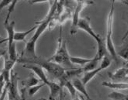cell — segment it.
Returning <instances> with one entry per match:
<instances>
[{"label":"cell","instance_id":"obj_1","mask_svg":"<svg viewBox=\"0 0 128 100\" xmlns=\"http://www.w3.org/2000/svg\"><path fill=\"white\" fill-rule=\"evenodd\" d=\"M49 3L50 4V8L49 10V12L48 14L47 17L41 22H36V24L37 25V28L34 34V36L30 38L26 45V48L21 54V57L26 58H35L37 57L36 53V44L39 38L41 36V35L44 34V32L49 27V24L50 21L54 19V14L57 10L58 6V1H50Z\"/></svg>","mask_w":128,"mask_h":100},{"label":"cell","instance_id":"obj_2","mask_svg":"<svg viewBox=\"0 0 128 100\" xmlns=\"http://www.w3.org/2000/svg\"><path fill=\"white\" fill-rule=\"evenodd\" d=\"M17 63H21L24 64H36L41 67L44 70H46L51 76H53L56 79H60L64 74L66 69L62 66L59 65L52 61H49L48 59L45 60L41 57L37 56L35 58H26L24 57H19Z\"/></svg>","mask_w":128,"mask_h":100},{"label":"cell","instance_id":"obj_3","mask_svg":"<svg viewBox=\"0 0 128 100\" xmlns=\"http://www.w3.org/2000/svg\"><path fill=\"white\" fill-rule=\"evenodd\" d=\"M70 55L68 50L66 41L63 40L62 37V26H60V34L58 41V48L54 53V54L50 58L48 59L49 61L54 62L63 68H67L69 69H73L72 64L70 60Z\"/></svg>","mask_w":128,"mask_h":100},{"label":"cell","instance_id":"obj_4","mask_svg":"<svg viewBox=\"0 0 128 100\" xmlns=\"http://www.w3.org/2000/svg\"><path fill=\"white\" fill-rule=\"evenodd\" d=\"M114 2L115 1H112V5L110 13L108 15L107 19V35L106 38V44L107 51L110 54L112 59H114L115 61L118 62V58L116 54V50L114 47V44L112 39V26H114Z\"/></svg>","mask_w":128,"mask_h":100},{"label":"cell","instance_id":"obj_5","mask_svg":"<svg viewBox=\"0 0 128 100\" xmlns=\"http://www.w3.org/2000/svg\"><path fill=\"white\" fill-rule=\"evenodd\" d=\"M92 1H77V6L72 14V24L70 30L72 35H74L78 31V24L80 20V13L86 6L92 5Z\"/></svg>","mask_w":128,"mask_h":100},{"label":"cell","instance_id":"obj_6","mask_svg":"<svg viewBox=\"0 0 128 100\" xmlns=\"http://www.w3.org/2000/svg\"><path fill=\"white\" fill-rule=\"evenodd\" d=\"M101 61L102 62L100 64V66L98 68L95 69V70H93V71L84 73L83 77H82V82H83V84H85V86H86V84L92 79H93L95 78V76H96L101 71H103V70H105V69H106L111 64V60L108 56H105Z\"/></svg>","mask_w":128,"mask_h":100},{"label":"cell","instance_id":"obj_7","mask_svg":"<svg viewBox=\"0 0 128 100\" xmlns=\"http://www.w3.org/2000/svg\"><path fill=\"white\" fill-rule=\"evenodd\" d=\"M18 81L19 78L17 77V74L12 72L11 80L9 84V90H8L9 100H24L19 92Z\"/></svg>","mask_w":128,"mask_h":100},{"label":"cell","instance_id":"obj_8","mask_svg":"<svg viewBox=\"0 0 128 100\" xmlns=\"http://www.w3.org/2000/svg\"><path fill=\"white\" fill-rule=\"evenodd\" d=\"M89 20H90L88 17H84V18L80 17V20H79L78 24V30L80 29L82 30H83V31L86 32L89 36H91L93 39H95L96 41H97L101 36L99 34L95 33V31L92 28L91 25H90Z\"/></svg>","mask_w":128,"mask_h":100},{"label":"cell","instance_id":"obj_9","mask_svg":"<svg viewBox=\"0 0 128 100\" xmlns=\"http://www.w3.org/2000/svg\"><path fill=\"white\" fill-rule=\"evenodd\" d=\"M48 87L50 89L49 100H56L58 97L60 100H62L65 97V95L64 94V88H62L58 83L50 81Z\"/></svg>","mask_w":128,"mask_h":100},{"label":"cell","instance_id":"obj_10","mask_svg":"<svg viewBox=\"0 0 128 100\" xmlns=\"http://www.w3.org/2000/svg\"><path fill=\"white\" fill-rule=\"evenodd\" d=\"M22 67H24V68L29 69V70L34 72L35 75L41 81V82L45 84L47 86H48L49 83L50 82V81L48 78L46 74H45L44 70L41 67H40L38 65H36V64H24V65H22Z\"/></svg>","mask_w":128,"mask_h":100},{"label":"cell","instance_id":"obj_11","mask_svg":"<svg viewBox=\"0 0 128 100\" xmlns=\"http://www.w3.org/2000/svg\"><path fill=\"white\" fill-rule=\"evenodd\" d=\"M110 78L114 82H126L128 81V68H121L114 73H110Z\"/></svg>","mask_w":128,"mask_h":100},{"label":"cell","instance_id":"obj_12","mask_svg":"<svg viewBox=\"0 0 128 100\" xmlns=\"http://www.w3.org/2000/svg\"><path fill=\"white\" fill-rule=\"evenodd\" d=\"M15 24L16 22L15 21H12L11 22H4V27L7 32V34H8V36H7V42H8V48L11 47V46L16 43L14 40V36H15Z\"/></svg>","mask_w":128,"mask_h":100},{"label":"cell","instance_id":"obj_13","mask_svg":"<svg viewBox=\"0 0 128 100\" xmlns=\"http://www.w3.org/2000/svg\"><path fill=\"white\" fill-rule=\"evenodd\" d=\"M96 42L98 44V49H97V54L95 57L100 61L102 60V58L105 56H107L108 51H107V48H106V40L100 37Z\"/></svg>","mask_w":128,"mask_h":100},{"label":"cell","instance_id":"obj_14","mask_svg":"<svg viewBox=\"0 0 128 100\" xmlns=\"http://www.w3.org/2000/svg\"><path fill=\"white\" fill-rule=\"evenodd\" d=\"M72 83L73 84L74 88H75L77 92H78L79 93H81L82 95H83L87 100H90L91 98H90L88 92L86 88V86L83 84V82H82V80H80L78 78H75L74 79L72 80Z\"/></svg>","mask_w":128,"mask_h":100},{"label":"cell","instance_id":"obj_15","mask_svg":"<svg viewBox=\"0 0 128 100\" xmlns=\"http://www.w3.org/2000/svg\"><path fill=\"white\" fill-rule=\"evenodd\" d=\"M102 86L114 90L121 91V90H127L128 89V82H103Z\"/></svg>","mask_w":128,"mask_h":100},{"label":"cell","instance_id":"obj_16","mask_svg":"<svg viewBox=\"0 0 128 100\" xmlns=\"http://www.w3.org/2000/svg\"><path fill=\"white\" fill-rule=\"evenodd\" d=\"M40 82H41V81L39 78H37L36 76L30 75L28 78L22 82V86H24L25 88H29L37 86V84H39Z\"/></svg>","mask_w":128,"mask_h":100},{"label":"cell","instance_id":"obj_17","mask_svg":"<svg viewBox=\"0 0 128 100\" xmlns=\"http://www.w3.org/2000/svg\"><path fill=\"white\" fill-rule=\"evenodd\" d=\"M37 28V26H35L34 27H32L31 29H30L27 31L25 32H16L15 33V36H14V40L15 42L16 41H24L26 39V36L27 35H29L30 33L34 32V30H36Z\"/></svg>","mask_w":128,"mask_h":100},{"label":"cell","instance_id":"obj_18","mask_svg":"<svg viewBox=\"0 0 128 100\" xmlns=\"http://www.w3.org/2000/svg\"><path fill=\"white\" fill-rule=\"evenodd\" d=\"M99 62H100V60H98L96 57L92 58L91 61H90L89 63H88L86 65H85L83 68H82L84 73L93 71V70H95V69L98 68V64H99Z\"/></svg>","mask_w":128,"mask_h":100},{"label":"cell","instance_id":"obj_19","mask_svg":"<svg viewBox=\"0 0 128 100\" xmlns=\"http://www.w3.org/2000/svg\"><path fill=\"white\" fill-rule=\"evenodd\" d=\"M92 58H82L78 57H70V60L72 64H77L80 66H85L91 61Z\"/></svg>","mask_w":128,"mask_h":100},{"label":"cell","instance_id":"obj_20","mask_svg":"<svg viewBox=\"0 0 128 100\" xmlns=\"http://www.w3.org/2000/svg\"><path fill=\"white\" fill-rule=\"evenodd\" d=\"M108 97L112 100H128V95L121 93V92L114 91L109 94Z\"/></svg>","mask_w":128,"mask_h":100},{"label":"cell","instance_id":"obj_21","mask_svg":"<svg viewBox=\"0 0 128 100\" xmlns=\"http://www.w3.org/2000/svg\"><path fill=\"white\" fill-rule=\"evenodd\" d=\"M116 54L125 60H128V41L118 51H116Z\"/></svg>","mask_w":128,"mask_h":100},{"label":"cell","instance_id":"obj_22","mask_svg":"<svg viewBox=\"0 0 128 100\" xmlns=\"http://www.w3.org/2000/svg\"><path fill=\"white\" fill-rule=\"evenodd\" d=\"M19 1H17V0H14V1L12 2V3L10 4V6H9V10H8V14H7L6 16V18L5 20V22H9V20L10 19V16L12 14V12L15 11V8H16V4L18 3Z\"/></svg>","mask_w":128,"mask_h":100},{"label":"cell","instance_id":"obj_23","mask_svg":"<svg viewBox=\"0 0 128 100\" xmlns=\"http://www.w3.org/2000/svg\"><path fill=\"white\" fill-rule=\"evenodd\" d=\"M6 84V82L5 81L3 75L2 74H0V97H1V96L2 94Z\"/></svg>","mask_w":128,"mask_h":100},{"label":"cell","instance_id":"obj_24","mask_svg":"<svg viewBox=\"0 0 128 100\" xmlns=\"http://www.w3.org/2000/svg\"><path fill=\"white\" fill-rule=\"evenodd\" d=\"M12 2V0H2V1H0V13H1L2 10L6 6H10Z\"/></svg>","mask_w":128,"mask_h":100},{"label":"cell","instance_id":"obj_25","mask_svg":"<svg viewBox=\"0 0 128 100\" xmlns=\"http://www.w3.org/2000/svg\"><path fill=\"white\" fill-rule=\"evenodd\" d=\"M30 4H39V3H44V2H49L50 1H46V0H33V1H27Z\"/></svg>","mask_w":128,"mask_h":100},{"label":"cell","instance_id":"obj_26","mask_svg":"<svg viewBox=\"0 0 128 100\" xmlns=\"http://www.w3.org/2000/svg\"><path fill=\"white\" fill-rule=\"evenodd\" d=\"M7 54V51L5 50H0V58L2 57H4L6 54Z\"/></svg>","mask_w":128,"mask_h":100},{"label":"cell","instance_id":"obj_27","mask_svg":"<svg viewBox=\"0 0 128 100\" xmlns=\"http://www.w3.org/2000/svg\"><path fill=\"white\" fill-rule=\"evenodd\" d=\"M72 100H85V99H83V98H82V96H80L77 95V96H75L74 98H72Z\"/></svg>","mask_w":128,"mask_h":100},{"label":"cell","instance_id":"obj_28","mask_svg":"<svg viewBox=\"0 0 128 100\" xmlns=\"http://www.w3.org/2000/svg\"><path fill=\"white\" fill-rule=\"evenodd\" d=\"M6 42H7V39L6 38H2L1 36H0V44H4V43H6Z\"/></svg>","mask_w":128,"mask_h":100},{"label":"cell","instance_id":"obj_29","mask_svg":"<svg viewBox=\"0 0 128 100\" xmlns=\"http://www.w3.org/2000/svg\"><path fill=\"white\" fill-rule=\"evenodd\" d=\"M128 36V30H126V34H124V37H123V40H126V37H127Z\"/></svg>","mask_w":128,"mask_h":100},{"label":"cell","instance_id":"obj_30","mask_svg":"<svg viewBox=\"0 0 128 100\" xmlns=\"http://www.w3.org/2000/svg\"><path fill=\"white\" fill-rule=\"evenodd\" d=\"M125 68H128V60H126V66H125Z\"/></svg>","mask_w":128,"mask_h":100},{"label":"cell","instance_id":"obj_31","mask_svg":"<svg viewBox=\"0 0 128 100\" xmlns=\"http://www.w3.org/2000/svg\"><path fill=\"white\" fill-rule=\"evenodd\" d=\"M38 100H48V99H45V98H40V99H38Z\"/></svg>","mask_w":128,"mask_h":100},{"label":"cell","instance_id":"obj_32","mask_svg":"<svg viewBox=\"0 0 128 100\" xmlns=\"http://www.w3.org/2000/svg\"></svg>","mask_w":128,"mask_h":100}]
</instances>
